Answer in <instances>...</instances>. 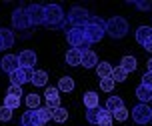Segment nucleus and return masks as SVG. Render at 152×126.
Wrapping results in <instances>:
<instances>
[{"instance_id": "obj_1", "label": "nucleus", "mask_w": 152, "mask_h": 126, "mask_svg": "<svg viewBox=\"0 0 152 126\" xmlns=\"http://www.w3.org/2000/svg\"><path fill=\"white\" fill-rule=\"evenodd\" d=\"M106 34V20H102L98 16H92L90 22L84 26V36L90 44H96L102 40V36Z\"/></svg>"}, {"instance_id": "obj_2", "label": "nucleus", "mask_w": 152, "mask_h": 126, "mask_svg": "<svg viewBox=\"0 0 152 126\" xmlns=\"http://www.w3.org/2000/svg\"><path fill=\"white\" fill-rule=\"evenodd\" d=\"M128 32V22L122 16H114L110 20H106V34L112 38H124Z\"/></svg>"}, {"instance_id": "obj_3", "label": "nucleus", "mask_w": 152, "mask_h": 126, "mask_svg": "<svg viewBox=\"0 0 152 126\" xmlns=\"http://www.w3.org/2000/svg\"><path fill=\"white\" fill-rule=\"evenodd\" d=\"M44 10H46V20H44L46 26H50V28L64 26V10L58 4H48V6H44Z\"/></svg>"}, {"instance_id": "obj_4", "label": "nucleus", "mask_w": 152, "mask_h": 126, "mask_svg": "<svg viewBox=\"0 0 152 126\" xmlns=\"http://www.w3.org/2000/svg\"><path fill=\"white\" fill-rule=\"evenodd\" d=\"M90 12L82 6H74L72 10L68 12V22L72 24V28H84L86 24L90 22Z\"/></svg>"}, {"instance_id": "obj_5", "label": "nucleus", "mask_w": 152, "mask_h": 126, "mask_svg": "<svg viewBox=\"0 0 152 126\" xmlns=\"http://www.w3.org/2000/svg\"><path fill=\"white\" fill-rule=\"evenodd\" d=\"M66 38H68V42L72 48H80V50H88V46H90V42L86 40V36H84V28H70L66 30Z\"/></svg>"}, {"instance_id": "obj_6", "label": "nucleus", "mask_w": 152, "mask_h": 126, "mask_svg": "<svg viewBox=\"0 0 152 126\" xmlns=\"http://www.w3.org/2000/svg\"><path fill=\"white\" fill-rule=\"evenodd\" d=\"M132 120L136 122V124H148L152 122V108L148 104H138L132 108Z\"/></svg>"}, {"instance_id": "obj_7", "label": "nucleus", "mask_w": 152, "mask_h": 126, "mask_svg": "<svg viewBox=\"0 0 152 126\" xmlns=\"http://www.w3.org/2000/svg\"><path fill=\"white\" fill-rule=\"evenodd\" d=\"M12 26H14V30H26L28 26H32L26 8L20 6V8H16V10H14V14H12Z\"/></svg>"}, {"instance_id": "obj_8", "label": "nucleus", "mask_w": 152, "mask_h": 126, "mask_svg": "<svg viewBox=\"0 0 152 126\" xmlns=\"http://www.w3.org/2000/svg\"><path fill=\"white\" fill-rule=\"evenodd\" d=\"M32 76H34V68L20 66L16 72L10 74V80H12V84H16V86H22L26 82H32Z\"/></svg>"}, {"instance_id": "obj_9", "label": "nucleus", "mask_w": 152, "mask_h": 126, "mask_svg": "<svg viewBox=\"0 0 152 126\" xmlns=\"http://www.w3.org/2000/svg\"><path fill=\"white\" fill-rule=\"evenodd\" d=\"M26 12H28V18H30V24L32 26H38V24H44L46 20V10L42 4H30V6L26 8Z\"/></svg>"}, {"instance_id": "obj_10", "label": "nucleus", "mask_w": 152, "mask_h": 126, "mask_svg": "<svg viewBox=\"0 0 152 126\" xmlns=\"http://www.w3.org/2000/svg\"><path fill=\"white\" fill-rule=\"evenodd\" d=\"M0 68H2L6 74H12V72H16V70L20 68V60H18L16 54H6L4 58L0 60Z\"/></svg>"}, {"instance_id": "obj_11", "label": "nucleus", "mask_w": 152, "mask_h": 126, "mask_svg": "<svg viewBox=\"0 0 152 126\" xmlns=\"http://www.w3.org/2000/svg\"><path fill=\"white\" fill-rule=\"evenodd\" d=\"M60 90L58 88H46L44 92V98H46V106H50V108H60V94H58Z\"/></svg>"}, {"instance_id": "obj_12", "label": "nucleus", "mask_w": 152, "mask_h": 126, "mask_svg": "<svg viewBox=\"0 0 152 126\" xmlns=\"http://www.w3.org/2000/svg\"><path fill=\"white\" fill-rule=\"evenodd\" d=\"M18 60H20V66L34 68V64H36V52H32V50H22L20 54H18Z\"/></svg>"}, {"instance_id": "obj_13", "label": "nucleus", "mask_w": 152, "mask_h": 126, "mask_svg": "<svg viewBox=\"0 0 152 126\" xmlns=\"http://www.w3.org/2000/svg\"><path fill=\"white\" fill-rule=\"evenodd\" d=\"M82 54H84V50H80V48H70V50L66 52V62H68L70 66L82 64Z\"/></svg>"}, {"instance_id": "obj_14", "label": "nucleus", "mask_w": 152, "mask_h": 126, "mask_svg": "<svg viewBox=\"0 0 152 126\" xmlns=\"http://www.w3.org/2000/svg\"><path fill=\"white\" fill-rule=\"evenodd\" d=\"M22 126H42L36 110H26L22 114Z\"/></svg>"}, {"instance_id": "obj_15", "label": "nucleus", "mask_w": 152, "mask_h": 126, "mask_svg": "<svg viewBox=\"0 0 152 126\" xmlns=\"http://www.w3.org/2000/svg\"><path fill=\"white\" fill-rule=\"evenodd\" d=\"M136 98L142 104L152 102V88H148V86H144V84H140V86L136 88Z\"/></svg>"}, {"instance_id": "obj_16", "label": "nucleus", "mask_w": 152, "mask_h": 126, "mask_svg": "<svg viewBox=\"0 0 152 126\" xmlns=\"http://www.w3.org/2000/svg\"><path fill=\"white\" fill-rule=\"evenodd\" d=\"M82 66L84 68H96L98 66V56L92 50H84L82 54Z\"/></svg>"}, {"instance_id": "obj_17", "label": "nucleus", "mask_w": 152, "mask_h": 126, "mask_svg": "<svg viewBox=\"0 0 152 126\" xmlns=\"http://www.w3.org/2000/svg\"><path fill=\"white\" fill-rule=\"evenodd\" d=\"M0 42H2V48H12V44H14V32L8 28H0Z\"/></svg>"}, {"instance_id": "obj_18", "label": "nucleus", "mask_w": 152, "mask_h": 126, "mask_svg": "<svg viewBox=\"0 0 152 126\" xmlns=\"http://www.w3.org/2000/svg\"><path fill=\"white\" fill-rule=\"evenodd\" d=\"M150 38H152V28H150V26H140V28L136 30V42H138V44L144 46Z\"/></svg>"}, {"instance_id": "obj_19", "label": "nucleus", "mask_w": 152, "mask_h": 126, "mask_svg": "<svg viewBox=\"0 0 152 126\" xmlns=\"http://www.w3.org/2000/svg\"><path fill=\"white\" fill-rule=\"evenodd\" d=\"M84 106H86L88 110L98 108L100 106V96L96 94V92H86V94H84Z\"/></svg>"}, {"instance_id": "obj_20", "label": "nucleus", "mask_w": 152, "mask_h": 126, "mask_svg": "<svg viewBox=\"0 0 152 126\" xmlns=\"http://www.w3.org/2000/svg\"><path fill=\"white\" fill-rule=\"evenodd\" d=\"M114 72L112 64H108V62H98V66H96V74H98V78L102 80V78H110Z\"/></svg>"}, {"instance_id": "obj_21", "label": "nucleus", "mask_w": 152, "mask_h": 126, "mask_svg": "<svg viewBox=\"0 0 152 126\" xmlns=\"http://www.w3.org/2000/svg\"><path fill=\"white\" fill-rule=\"evenodd\" d=\"M112 112L106 110V108H100V114H98V126H112Z\"/></svg>"}, {"instance_id": "obj_22", "label": "nucleus", "mask_w": 152, "mask_h": 126, "mask_svg": "<svg viewBox=\"0 0 152 126\" xmlns=\"http://www.w3.org/2000/svg\"><path fill=\"white\" fill-rule=\"evenodd\" d=\"M36 112H38V118H40V122H42V124H46L48 120H52L54 108H50V106H40Z\"/></svg>"}, {"instance_id": "obj_23", "label": "nucleus", "mask_w": 152, "mask_h": 126, "mask_svg": "<svg viewBox=\"0 0 152 126\" xmlns=\"http://www.w3.org/2000/svg\"><path fill=\"white\" fill-rule=\"evenodd\" d=\"M48 82V74L44 70H34V76H32V84L34 86H46Z\"/></svg>"}, {"instance_id": "obj_24", "label": "nucleus", "mask_w": 152, "mask_h": 126, "mask_svg": "<svg viewBox=\"0 0 152 126\" xmlns=\"http://www.w3.org/2000/svg\"><path fill=\"white\" fill-rule=\"evenodd\" d=\"M58 90L60 92H72L74 90V80L70 78V76H64L58 80Z\"/></svg>"}, {"instance_id": "obj_25", "label": "nucleus", "mask_w": 152, "mask_h": 126, "mask_svg": "<svg viewBox=\"0 0 152 126\" xmlns=\"http://www.w3.org/2000/svg\"><path fill=\"white\" fill-rule=\"evenodd\" d=\"M122 106H124V102H122L120 96H110L106 100V110H110V112L118 110V108H122Z\"/></svg>"}, {"instance_id": "obj_26", "label": "nucleus", "mask_w": 152, "mask_h": 126, "mask_svg": "<svg viewBox=\"0 0 152 126\" xmlns=\"http://www.w3.org/2000/svg\"><path fill=\"white\" fill-rule=\"evenodd\" d=\"M120 66L130 74V72H134V70H136V58H134V56H124Z\"/></svg>"}, {"instance_id": "obj_27", "label": "nucleus", "mask_w": 152, "mask_h": 126, "mask_svg": "<svg viewBox=\"0 0 152 126\" xmlns=\"http://www.w3.org/2000/svg\"><path fill=\"white\" fill-rule=\"evenodd\" d=\"M4 106L10 108V110L20 108V96H10V94H6V98H4Z\"/></svg>"}, {"instance_id": "obj_28", "label": "nucleus", "mask_w": 152, "mask_h": 126, "mask_svg": "<svg viewBox=\"0 0 152 126\" xmlns=\"http://www.w3.org/2000/svg\"><path fill=\"white\" fill-rule=\"evenodd\" d=\"M68 118V108H54L52 112V120H56V122H64V120Z\"/></svg>"}, {"instance_id": "obj_29", "label": "nucleus", "mask_w": 152, "mask_h": 126, "mask_svg": "<svg viewBox=\"0 0 152 126\" xmlns=\"http://www.w3.org/2000/svg\"><path fill=\"white\" fill-rule=\"evenodd\" d=\"M26 106H28L30 110H38V108H40V96H38V94H28V96H26Z\"/></svg>"}, {"instance_id": "obj_30", "label": "nucleus", "mask_w": 152, "mask_h": 126, "mask_svg": "<svg viewBox=\"0 0 152 126\" xmlns=\"http://www.w3.org/2000/svg\"><path fill=\"white\" fill-rule=\"evenodd\" d=\"M112 78H114V82H124L126 78H128V72H126L122 66H116L114 72H112Z\"/></svg>"}, {"instance_id": "obj_31", "label": "nucleus", "mask_w": 152, "mask_h": 126, "mask_svg": "<svg viewBox=\"0 0 152 126\" xmlns=\"http://www.w3.org/2000/svg\"><path fill=\"white\" fill-rule=\"evenodd\" d=\"M98 114H100V106H98V108H92V110L86 112V120H88L90 124H98Z\"/></svg>"}, {"instance_id": "obj_32", "label": "nucleus", "mask_w": 152, "mask_h": 126, "mask_svg": "<svg viewBox=\"0 0 152 126\" xmlns=\"http://www.w3.org/2000/svg\"><path fill=\"white\" fill-rule=\"evenodd\" d=\"M112 116H114V120H118V122H124V120L128 118V110L122 106V108H118V110H114V112H112Z\"/></svg>"}, {"instance_id": "obj_33", "label": "nucleus", "mask_w": 152, "mask_h": 126, "mask_svg": "<svg viewBox=\"0 0 152 126\" xmlns=\"http://www.w3.org/2000/svg\"><path fill=\"white\" fill-rule=\"evenodd\" d=\"M100 88L104 90V92H112V88H114V78L110 76V78H102L100 80Z\"/></svg>"}, {"instance_id": "obj_34", "label": "nucleus", "mask_w": 152, "mask_h": 126, "mask_svg": "<svg viewBox=\"0 0 152 126\" xmlns=\"http://www.w3.org/2000/svg\"><path fill=\"white\" fill-rule=\"evenodd\" d=\"M10 118H12V110L6 108V106H0V120L2 122H8Z\"/></svg>"}, {"instance_id": "obj_35", "label": "nucleus", "mask_w": 152, "mask_h": 126, "mask_svg": "<svg viewBox=\"0 0 152 126\" xmlns=\"http://www.w3.org/2000/svg\"><path fill=\"white\" fill-rule=\"evenodd\" d=\"M132 4H134L138 10H150L152 8V0H148V2H146V0H136V2H132Z\"/></svg>"}, {"instance_id": "obj_36", "label": "nucleus", "mask_w": 152, "mask_h": 126, "mask_svg": "<svg viewBox=\"0 0 152 126\" xmlns=\"http://www.w3.org/2000/svg\"><path fill=\"white\" fill-rule=\"evenodd\" d=\"M8 94H10V96H20V94H22V86L10 84V86H8Z\"/></svg>"}, {"instance_id": "obj_37", "label": "nucleus", "mask_w": 152, "mask_h": 126, "mask_svg": "<svg viewBox=\"0 0 152 126\" xmlns=\"http://www.w3.org/2000/svg\"><path fill=\"white\" fill-rule=\"evenodd\" d=\"M142 84L148 86V88H152V72H146V74L142 76Z\"/></svg>"}, {"instance_id": "obj_38", "label": "nucleus", "mask_w": 152, "mask_h": 126, "mask_svg": "<svg viewBox=\"0 0 152 126\" xmlns=\"http://www.w3.org/2000/svg\"><path fill=\"white\" fill-rule=\"evenodd\" d=\"M144 48H146L148 52H152V38H150V40H148V42L144 44Z\"/></svg>"}, {"instance_id": "obj_39", "label": "nucleus", "mask_w": 152, "mask_h": 126, "mask_svg": "<svg viewBox=\"0 0 152 126\" xmlns=\"http://www.w3.org/2000/svg\"><path fill=\"white\" fill-rule=\"evenodd\" d=\"M148 72H152V58L148 60Z\"/></svg>"}, {"instance_id": "obj_40", "label": "nucleus", "mask_w": 152, "mask_h": 126, "mask_svg": "<svg viewBox=\"0 0 152 126\" xmlns=\"http://www.w3.org/2000/svg\"><path fill=\"white\" fill-rule=\"evenodd\" d=\"M0 50H4V48H2V42H0Z\"/></svg>"}]
</instances>
